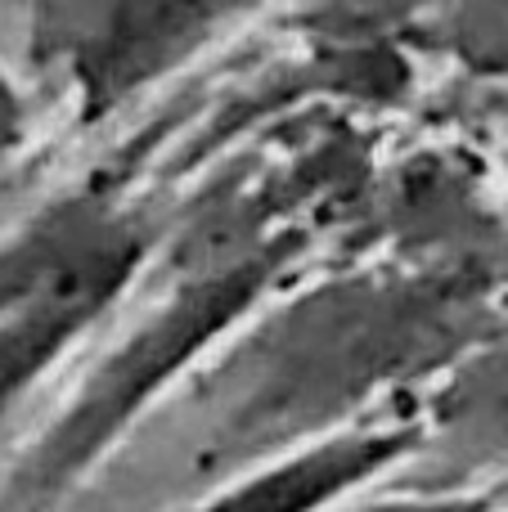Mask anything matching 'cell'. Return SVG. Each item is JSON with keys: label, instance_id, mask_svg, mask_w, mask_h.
Wrapping results in <instances>:
<instances>
[{"label": "cell", "instance_id": "4", "mask_svg": "<svg viewBox=\"0 0 508 512\" xmlns=\"http://www.w3.org/2000/svg\"><path fill=\"white\" fill-rule=\"evenodd\" d=\"M252 0H68L63 63L86 117L131 104L185 68Z\"/></svg>", "mask_w": 508, "mask_h": 512}, {"label": "cell", "instance_id": "5", "mask_svg": "<svg viewBox=\"0 0 508 512\" xmlns=\"http://www.w3.org/2000/svg\"><path fill=\"white\" fill-rule=\"evenodd\" d=\"M414 423H369L311 441L293 454L252 463L225 490L198 499L189 512H329L365 481H378L392 463L419 445Z\"/></svg>", "mask_w": 508, "mask_h": 512}, {"label": "cell", "instance_id": "7", "mask_svg": "<svg viewBox=\"0 0 508 512\" xmlns=\"http://www.w3.org/2000/svg\"><path fill=\"white\" fill-rule=\"evenodd\" d=\"M450 41L468 68L508 81V0H450Z\"/></svg>", "mask_w": 508, "mask_h": 512}, {"label": "cell", "instance_id": "8", "mask_svg": "<svg viewBox=\"0 0 508 512\" xmlns=\"http://www.w3.org/2000/svg\"><path fill=\"white\" fill-rule=\"evenodd\" d=\"M491 495H468V490H441V495H387V499H369L360 508L347 512H491ZM333 512V508H329Z\"/></svg>", "mask_w": 508, "mask_h": 512}, {"label": "cell", "instance_id": "6", "mask_svg": "<svg viewBox=\"0 0 508 512\" xmlns=\"http://www.w3.org/2000/svg\"><path fill=\"white\" fill-rule=\"evenodd\" d=\"M437 414L455 436L508 454V342L464 355L441 391Z\"/></svg>", "mask_w": 508, "mask_h": 512}, {"label": "cell", "instance_id": "3", "mask_svg": "<svg viewBox=\"0 0 508 512\" xmlns=\"http://www.w3.org/2000/svg\"><path fill=\"white\" fill-rule=\"evenodd\" d=\"M144 248V225L95 189L0 248V414L131 288Z\"/></svg>", "mask_w": 508, "mask_h": 512}, {"label": "cell", "instance_id": "9", "mask_svg": "<svg viewBox=\"0 0 508 512\" xmlns=\"http://www.w3.org/2000/svg\"><path fill=\"white\" fill-rule=\"evenodd\" d=\"M23 135H27L23 95H18V86L5 77V68H0V171H5V162L14 158L18 149H23Z\"/></svg>", "mask_w": 508, "mask_h": 512}, {"label": "cell", "instance_id": "2", "mask_svg": "<svg viewBox=\"0 0 508 512\" xmlns=\"http://www.w3.org/2000/svg\"><path fill=\"white\" fill-rule=\"evenodd\" d=\"M297 256V230L266 234L243 248L189 252L185 279L153 306L149 319L122 337L117 351L81 382L32 459L18 472V495L50 499L77 477H86L135 423L149 414L153 400L171 391V382L198 369L216 342L239 333V324L270 297L279 274Z\"/></svg>", "mask_w": 508, "mask_h": 512}, {"label": "cell", "instance_id": "1", "mask_svg": "<svg viewBox=\"0 0 508 512\" xmlns=\"http://www.w3.org/2000/svg\"><path fill=\"white\" fill-rule=\"evenodd\" d=\"M482 279L455 265L338 274L275 306L203 378L207 459H252L302 450L342 432L396 382L464 360L482 333Z\"/></svg>", "mask_w": 508, "mask_h": 512}]
</instances>
